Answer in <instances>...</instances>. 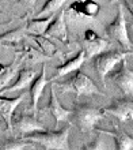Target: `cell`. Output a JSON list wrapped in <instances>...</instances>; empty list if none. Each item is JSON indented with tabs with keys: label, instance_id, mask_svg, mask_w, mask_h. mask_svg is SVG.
I'll return each instance as SVG.
<instances>
[{
	"label": "cell",
	"instance_id": "6da1fadb",
	"mask_svg": "<svg viewBox=\"0 0 133 150\" xmlns=\"http://www.w3.org/2000/svg\"><path fill=\"white\" fill-rule=\"evenodd\" d=\"M69 128L71 126H66L60 131H35L23 137V139H27L33 143H38L45 150H68L69 149Z\"/></svg>",
	"mask_w": 133,
	"mask_h": 150
},
{
	"label": "cell",
	"instance_id": "7a4b0ae2",
	"mask_svg": "<svg viewBox=\"0 0 133 150\" xmlns=\"http://www.w3.org/2000/svg\"><path fill=\"white\" fill-rule=\"evenodd\" d=\"M129 55H133V52H129V51L121 52V51L111 49V51H103L99 55L92 57L94 59V67L97 70V72H98L99 78H101L103 85H106V78L110 75V72L113 71L114 68L117 67L124 59H126Z\"/></svg>",
	"mask_w": 133,
	"mask_h": 150
},
{
	"label": "cell",
	"instance_id": "3957f363",
	"mask_svg": "<svg viewBox=\"0 0 133 150\" xmlns=\"http://www.w3.org/2000/svg\"><path fill=\"white\" fill-rule=\"evenodd\" d=\"M105 33L109 38L117 41L125 51H130V49H132V41H130L128 26H126V19H125L124 6H122V4L118 3L116 18H114L109 25H106Z\"/></svg>",
	"mask_w": 133,
	"mask_h": 150
},
{
	"label": "cell",
	"instance_id": "277c9868",
	"mask_svg": "<svg viewBox=\"0 0 133 150\" xmlns=\"http://www.w3.org/2000/svg\"><path fill=\"white\" fill-rule=\"evenodd\" d=\"M61 89H63V93H66V91H74L76 98L82 97V96H91V94H99L103 96L102 91H99L98 86L92 82V79L88 76V75L83 74L78 70L75 71L74 75L71 76L66 82L64 83H57Z\"/></svg>",
	"mask_w": 133,
	"mask_h": 150
},
{
	"label": "cell",
	"instance_id": "5b68a950",
	"mask_svg": "<svg viewBox=\"0 0 133 150\" xmlns=\"http://www.w3.org/2000/svg\"><path fill=\"white\" fill-rule=\"evenodd\" d=\"M71 117L74 119V123L83 132H90L103 117V109H98V108L86 105V104H78L72 109Z\"/></svg>",
	"mask_w": 133,
	"mask_h": 150
},
{
	"label": "cell",
	"instance_id": "8992f818",
	"mask_svg": "<svg viewBox=\"0 0 133 150\" xmlns=\"http://www.w3.org/2000/svg\"><path fill=\"white\" fill-rule=\"evenodd\" d=\"M12 124V134L18 138H23L26 135L35 132V131H43L48 130V127L42 122H39L34 115L26 113V112H19L16 113L14 111L11 119Z\"/></svg>",
	"mask_w": 133,
	"mask_h": 150
},
{
	"label": "cell",
	"instance_id": "52a82bcc",
	"mask_svg": "<svg viewBox=\"0 0 133 150\" xmlns=\"http://www.w3.org/2000/svg\"><path fill=\"white\" fill-rule=\"evenodd\" d=\"M110 79L126 97H133V70L128 67L126 59L121 62V67L117 71L110 75Z\"/></svg>",
	"mask_w": 133,
	"mask_h": 150
},
{
	"label": "cell",
	"instance_id": "ba28073f",
	"mask_svg": "<svg viewBox=\"0 0 133 150\" xmlns=\"http://www.w3.org/2000/svg\"><path fill=\"white\" fill-rule=\"evenodd\" d=\"M103 112L117 117L122 123L133 120V100L130 97L114 100L109 107L103 109Z\"/></svg>",
	"mask_w": 133,
	"mask_h": 150
},
{
	"label": "cell",
	"instance_id": "9c48e42d",
	"mask_svg": "<svg viewBox=\"0 0 133 150\" xmlns=\"http://www.w3.org/2000/svg\"><path fill=\"white\" fill-rule=\"evenodd\" d=\"M109 45H110L109 41L99 37L94 30H91V29L86 30V33H84V48H83L86 60L92 59L94 56L106 51Z\"/></svg>",
	"mask_w": 133,
	"mask_h": 150
},
{
	"label": "cell",
	"instance_id": "30bf717a",
	"mask_svg": "<svg viewBox=\"0 0 133 150\" xmlns=\"http://www.w3.org/2000/svg\"><path fill=\"white\" fill-rule=\"evenodd\" d=\"M24 98H26V93H20V96H16L14 98L0 96V116L6 123L7 130L12 131V124H11L12 113L20 104L23 103Z\"/></svg>",
	"mask_w": 133,
	"mask_h": 150
},
{
	"label": "cell",
	"instance_id": "8fae6325",
	"mask_svg": "<svg viewBox=\"0 0 133 150\" xmlns=\"http://www.w3.org/2000/svg\"><path fill=\"white\" fill-rule=\"evenodd\" d=\"M46 79V66L42 64V70L39 72V75L37 78L33 79V83H30V100H32V111L34 113L38 112V103L39 98L43 93V89L48 85Z\"/></svg>",
	"mask_w": 133,
	"mask_h": 150
},
{
	"label": "cell",
	"instance_id": "7c38bea8",
	"mask_svg": "<svg viewBox=\"0 0 133 150\" xmlns=\"http://www.w3.org/2000/svg\"><path fill=\"white\" fill-rule=\"evenodd\" d=\"M37 72L32 68H22L16 72L15 78L12 79L14 82L11 85H7L0 93H7V91H23L24 89H27L30 86V83L33 82V79L35 78Z\"/></svg>",
	"mask_w": 133,
	"mask_h": 150
},
{
	"label": "cell",
	"instance_id": "4fadbf2b",
	"mask_svg": "<svg viewBox=\"0 0 133 150\" xmlns=\"http://www.w3.org/2000/svg\"><path fill=\"white\" fill-rule=\"evenodd\" d=\"M48 37H53V38L60 40L61 42H68V30H66V22H65V11H59V14L53 18L49 26H48L46 32Z\"/></svg>",
	"mask_w": 133,
	"mask_h": 150
},
{
	"label": "cell",
	"instance_id": "5bb4252c",
	"mask_svg": "<svg viewBox=\"0 0 133 150\" xmlns=\"http://www.w3.org/2000/svg\"><path fill=\"white\" fill-rule=\"evenodd\" d=\"M48 111L55 117L56 126H59V123H61V122H68V119H69L71 115H72V111L65 109V108L59 103L57 96H56V91H55V89H53V85H52V87H50V98H49V104H48Z\"/></svg>",
	"mask_w": 133,
	"mask_h": 150
},
{
	"label": "cell",
	"instance_id": "9a60e30c",
	"mask_svg": "<svg viewBox=\"0 0 133 150\" xmlns=\"http://www.w3.org/2000/svg\"><path fill=\"white\" fill-rule=\"evenodd\" d=\"M101 6L98 1L94 0H84V1H75L69 6V8L66 11L75 12L74 15L76 16H87V18H94L95 15H98Z\"/></svg>",
	"mask_w": 133,
	"mask_h": 150
},
{
	"label": "cell",
	"instance_id": "2e32d148",
	"mask_svg": "<svg viewBox=\"0 0 133 150\" xmlns=\"http://www.w3.org/2000/svg\"><path fill=\"white\" fill-rule=\"evenodd\" d=\"M84 62H86L84 51L80 49L76 56H74L72 59H69L68 62H65L64 64H61V66L57 67V70H56V75L52 78V81H56V79L61 78V76H64V75H68V74H72V72L78 71L79 68L84 64Z\"/></svg>",
	"mask_w": 133,
	"mask_h": 150
},
{
	"label": "cell",
	"instance_id": "e0dca14e",
	"mask_svg": "<svg viewBox=\"0 0 133 150\" xmlns=\"http://www.w3.org/2000/svg\"><path fill=\"white\" fill-rule=\"evenodd\" d=\"M22 55H16V57L14 59V62L10 64H3L0 63V91L3 90L4 87L10 85V81L15 78L16 72L19 71L20 63H22Z\"/></svg>",
	"mask_w": 133,
	"mask_h": 150
},
{
	"label": "cell",
	"instance_id": "ac0fdd59",
	"mask_svg": "<svg viewBox=\"0 0 133 150\" xmlns=\"http://www.w3.org/2000/svg\"><path fill=\"white\" fill-rule=\"evenodd\" d=\"M24 36H26V26H18V28L8 30L0 34V45L10 48H19Z\"/></svg>",
	"mask_w": 133,
	"mask_h": 150
},
{
	"label": "cell",
	"instance_id": "d6986e66",
	"mask_svg": "<svg viewBox=\"0 0 133 150\" xmlns=\"http://www.w3.org/2000/svg\"><path fill=\"white\" fill-rule=\"evenodd\" d=\"M53 18H55V15H49L45 16V18H41V16L30 18L27 21V23L24 25L26 26V33L32 34V36H43L49 23L53 21Z\"/></svg>",
	"mask_w": 133,
	"mask_h": 150
},
{
	"label": "cell",
	"instance_id": "ffe728a7",
	"mask_svg": "<svg viewBox=\"0 0 133 150\" xmlns=\"http://www.w3.org/2000/svg\"><path fill=\"white\" fill-rule=\"evenodd\" d=\"M98 132L111 135L114 138V142H116V149H118V150H132L133 149V138L128 132H125L124 130L118 128V127L113 132H110V131L107 132V131H102V130H98Z\"/></svg>",
	"mask_w": 133,
	"mask_h": 150
},
{
	"label": "cell",
	"instance_id": "44dd1931",
	"mask_svg": "<svg viewBox=\"0 0 133 150\" xmlns=\"http://www.w3.org/2000/svg\"><path fill=\"white\" fill-rule=\"evenodd\" d=\"M68 0H46V3L43 4V7L41 8L37 14V16L45 18L49 15H55L63 8V6L66 3Z\"/></svg>",
	"mask_w": 133,
	"mask_h": 150
},
{
	"label": "cell",
	"instance_id": "7402d4cb",
	"mask_svg": "<svg viewBox=\"0 0 133 150\" xmlns=\"http://www.w3.org/2000/svg\"><path fill=\"white\" fill-rule=\"evenodd\" d=\"M34 37V41L35 44L39 47V49H41V52H42L43 55L46 56H53L57 52V49H56V47L53 45V42H52L49 38H46V37H42V36H33Z\"/></svg>",
	"mask_w": 133,
	"mask_h": 150
},
{
	"label": "cell",
	"instance_id": "603a6c76",
	"mask_svg": "<svg viewBox=\"0 0 133 150\" xmlns=\"http://www.w3.org/2000/svg\"><path fill=\"white\" fill-rule=\"evenodd\" d=\"M82 149H87V150H95V149H107V146H106V143L103 142L101 139V137H98V138L95 139L94 142L91 143H87V145H84V146L82 147Z\"/></svg>",
	"mask_w": 133,
	"mask_h": 150
},
{
	"label": "cell",
	"instance_id": "cb8c5ba5",
	"mask_svg": "<svg viewBox=\"0 0 133 150\" xmlns=\"http://www.w3.org/2000/svg\"><path fill=\"white\" fill-rule=\"evenodd\" d=\"M18 3L23 7H34L37 0H18Z\"/></svg>",
	"mask_w": 133,
	"mask_h": 150
},
{
	"label": "cell",
	"instance_id": "d4e9b609",
	"mask_svg": "<svg viewBox=\"0 0 133 150\" xmlns=\"http://www.w3.org/2000/svg\"><path fill=\"white\" fill-rule=\"evenodd\" d=\"M124 4H125V7L128 8V11L133 15V0H124Z\"/></svg>",
	"mask_w": 133,
	"mask_h": 150
},
{
	"label": "cell",
	"instance_id": "484cf974",
	"mask_svg": "<svg viewBox=\"0 0 133 150\" xmlns=\"http://www.w3.org/2000/svg\"><path fill=\"white\" fill-rule=\"evenodd\" d=\"M14 21V18H10V19L7 21H0V26H7V25H10Z\"/></svg>",
	"mask_w": 133,
	"mask_h": 150
},
{
	"label": "cell",
	"instance_id": "4316f807",
	"mask_svg": "<svg viewBox=\"0 0 133 150\" xmlns=\"http://www.w3.org/2000/svg\"><path fill=\"white\" fill-rule=\"evenodd\" d=\"M4 12H6V4L3 0H0V14H4Z\"/></svg>",
	"mask_w": 133,
	"mask_h": 150
},
{
	"label": "cell",
	"instance_id": "83f0119b",
	"mask_svg": "<svg viewBox=\"0 0 133 150\" xmlns=\"http://www.w3.org/2000/svg\"><path fill=\"white\" fill-rule=\"evenodd\" d=\"M120 0H109V4H114V3H118Z\"/></svg>",
	"mask_w": 133,
	"mask_h": 150
},
{
	"label": "cell",
	"instance_id": "f1b7e54d",
	"mask_svg": "<svg viewBox=\"0 0 133 150\" xmlns=\"http://www.w3.org/2000/svg\"><path fill=\"white\" fill-rule=\"evenodd\" d=\"M79 1H84V0H79Z\"/></svg>",
	"mask_w": 133,
	"mask_h": 150
}]
</instances>
